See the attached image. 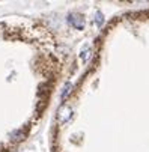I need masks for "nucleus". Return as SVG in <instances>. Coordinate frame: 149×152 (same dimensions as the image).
<instances>
[{
	"instance_id": "1",
	"label": "nucleus",
	"mask_w": 149,
	"mask_h": 152,
	"mask_svg": "<svg viewBox=\"0 0 149 152\" xmlns=\"http://www.w3.org/2000/svg\"><path fill=\"white\" fill-rule=\"evenodd\" d=\"M68 21H69V24L75 29H83L84 27V18L80 15V14H71L68 17Z\"/></svg>"
},
{
	"instance_id": "2",
	"label": "nucleus",
	"mask_w": 149,
	"mask_h": 152,
	"mask_svg": "<svg viewBox=\"0 0 149 152\" xmlns=\"http://www.w3.org/2000/svg\"><path fill=\"white\" fill-rule=\"evenodd\" d=\"M57 118H59L60 122L68 121V119L71 118V108H69L68 105H62V107L59 108V115H57Z\"/></svg>"
},
{
	"instance_id": "3",
	"label": "nucleus",
	"mask_w": 149,
	"mask_h": 152,
	"mask_svg": "<svg viewBox=\"0 0 149 152\" xmlns=\"http://www.w3.org/2000/svg\"><path fill=\"white\" fill-rule=\"evenodd\" d=\"M69 91H71V84L68 83V84L65 86V89H63V92H62V99H65V98H66V95H68Z\"/></svg>"
},
{
	"instance_id": "4",
	"label": "nucleus",
	"mask_w": 149,
	"mask_h": 152,
	"mask_svg": "<svg viewBox=\"0 0 149 152\" xmlns=\"http://www.w3.org/2000/svg\"><path fill=\"white\" fill-rule=\"evenodd\" d=\"M102 21H104L102 14H99V12H98V14H96V24H98V26H101V24H102Z\"/></svg>"
}]
</instances>
